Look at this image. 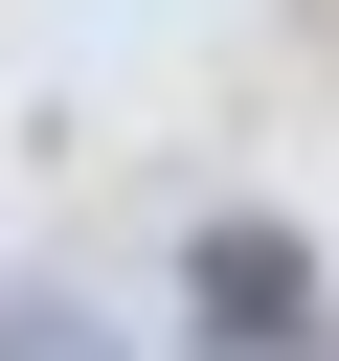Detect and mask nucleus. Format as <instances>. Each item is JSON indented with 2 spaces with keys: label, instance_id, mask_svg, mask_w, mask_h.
<instances>
[{
  "label": "nucleus",
  "instance_id": "f03ea898",
  "mask_svg": "<svg viewBox=\"0 0 339 361\" xmlns=\"http://www.w3.org/2000/svg\"><path fill=\"white\" fill-rule=\"evenodd\" d=\"M0 361H136V338H113L90 293H0Z\"/></svg>",
  "mask_w": 339,
  "mask_h": 361
},
{
  "label": "nucleus",
  "instance_id": "f257e3e1",
  "mask_svg": "<svg viewBox=\"0 0 339 361\" xmlns=\"http://www.w3.org/2000/svg\"><path fill=\"white\" fill-rule=\"evenodd\" d=\"M181 338L203 361H339V293H316V248L271 203H203L181 226Z\"/></svg>",
  "mask_w": 339,
  "mask_h": 361
}]
</instances>
